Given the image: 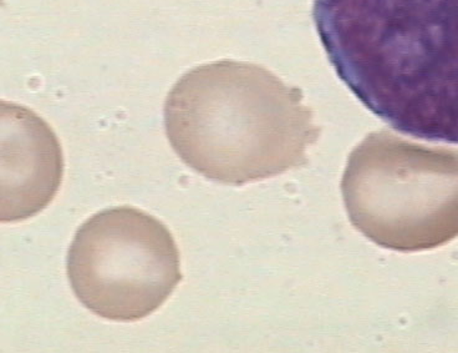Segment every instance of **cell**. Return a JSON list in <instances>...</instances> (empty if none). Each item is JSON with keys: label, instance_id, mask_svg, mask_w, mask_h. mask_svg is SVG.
Listing matches in <instances>:
<instances>
[{"label": "cell", "instance_id": "cell-1", "mask_svg": "<svg viewBox=\"0 0 458 353\" xmlns=\"http://www.w3.org/2000/svg\"><path fill=\"white\" fill-rule=\"evenodd\" d=\"M330 65L397 132L458 144V0H313Z\"/></svg>", "mask_w": 458, "mask_h": 353}, {"label": "cell", "instance_id": "cell-2", "mask_svg": "<svg viewBox=\"0 0 458 353\" xmlns=\"http://www.w3.org/2000/svg\"><path fill=\"white\" fill-rule=\"evenodd\" d=\"M164 116L181 160L225 185L303 167L320 133L298 88L263 66L235 60L186 73L168 93Z\"/></svg>", "mask_w": 458, "mask_h": 353}, {"label": "cell", "instance_id": "cell-3", "mask_svg": "<svg viewBox=\"0 0 458 353\" xmlns=\"http://www.w3.org/2000/svg\"><path fill=\"white\" fill-rule=\"evenodd\" d=\"M350 221L385 249L419 253L458 237V151L371 133L342 181Z\"/></svg>", "mask_w": 458, "mask_h": 353}, {"label": "cell", "instance_id": "cell-4", "mask_svg": "<svg viewBox=\"0 0 458 353\" xmlns=\"http://www.w3.org/2000/svg\"><path fill=\"white\" fill-rule=\"evenodd\" d=\"M68 276L88 310L116 323L154 314L182 281L170 230L130 206L98 212L79 228L69 250Z\"/></svg>", "mask_w": 458, "mask_h": 353}, {"label": "cell", "instance_id": "cell-5", "mask_svg": "<svg viewBox=\"0 0 458 353\" xmlns=\"http://www.w3.org/2000/svg\"><path fill=\"white\" fill-rule=\"evenodd\" d=\"M3 222L39 214L59 192L64 175L62 145L49 124L34 111L2 101Z\"/></svg>", "mask_w": 458, "mask_h": 353}]
</instances>
